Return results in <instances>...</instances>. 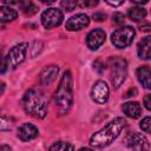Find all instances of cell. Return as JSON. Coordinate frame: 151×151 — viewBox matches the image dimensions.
Masks as SVG:
<instances>
[{"label":"cell","instance_id":"13","mask_svg":"<svg viewBox=\"0 0 151 151\" xmlns=\"http://www.w3.org/2000/svg\"><path fill=\"white\" fill-rule=\"evenodd\" d=\"M38 136V129L29 124V123H25L22 124L19 129H18V137L19 139H21L22 142H28L34 139Z\"/></svg>","mask_w":151,"mask_h":151},{"label":"cell","instance_id":"15","mask_svg":"<svg viewBox=\"0 0 151 151\" xmlns=\"http://www.w3.org/2000/svg\"><path fill=\"white\" fill-rule=\"evenodd\" d=\"M137 79L138 81L147 90H151V67L149 66H140L137 68Z\"/></svg>","mask_w":151,"mask_h":151},{"label":"cell","instance_id":"6","mask_svg":"<svg viewBox=\"0 0 151 151\" xmlns=\"http://www.w3.org/2000/svg\"><path fill=\"white\" fill-rule=\"evenodd\" d=\"M26 50H27V44L26 42H20L18 45H15L13 48H11L8 54H7V57H5L6 65L8 67L15 68L20 63L24 61L25 54H26Z\"/></svg>","mask_w":151,"mask_h":151},{"label":"cell","instance_id":"26","mask_svg":"<svg viewBox=\"0 0 151 151\" xmlns=\"http://www.w3.org/2000/svg\"><path fill=\"white\" fill-rule=\"evenodd\" d=\"M139 29H140L142 32H149V31L151 29V24H149V22H143V24L139 26Z\"/></svg>","mask_w":151,"mask_h":151},{"label":"cell","instance_id":"29","mask_svg":"<svg viewBox=\"0 0 151 151\" xmlns=\"http://www.w3.org/2000/svg\"><path fill=\"white\" fill-rule=\"evenodd\" d=\"M97 4H98V1H91V2H83L81 5L83 6H94Z\"/></svg>","mask_w":151,"mask_h":151},{"label":"cell","instance_id":"9","mask_svg":"<svg viewBox=\"0 0 151 151\" xmlns=\"http://www.w3.org/2000/svg\"><path fill=\"white\" fill-rule=\"evenodd\" d=\"M109 94H110L109 86L103 80H98L91 90V97L98 104H105L109 99Z\"/></svg>","mask_w":151,"mask_h":151},{"label":"cell","instance_id":"31","mask_svg":"<svg viewBox=\"0 0 151 151\" xmlns=\"http://www.w3.org/2000/svg\"><path fill=\"white\" fill-rule=\"evenodd\" d=\"M1 150H2V151H6V150H7V146H2Z\"/></svg>","mask_w":151,"mask_h":151},{"label":"cell","instance_id":"2","mask_svg":"<svg viewBox=\"0 0 151 151\" xmlns=\"http://www.w3.org/2000/svg\"><path fill=\"white\" fill-rule=\"evenodd\" d=\"M24 109L27 114L41 119L47 113V99L39 88H29L24 96Z\"/></svg>","mask_w":151,"mask_h":151},{"label":"cell","instance_id":"27","mask_svg":"<svg viewBox=\"0 0 151 151\" xmlns=\"http://www.w3.org/2000/svg\"><path fill=\"white\" fill-rule=\"evenodd\" d=\"M137 94V90L133 87V88H130L125 94H124V98H127V97H131V96H136Z\"/></svg>","mask_w":151,"mask_h":151},{"label":"cell","instance_id":"7","mask_svg":"<svg viewBox=\"0 0 151 151\" xmlns=\"http://www.w3.org/2000/svg\"><path fill=\"white\" fill-rule=\"evenodd\" d=\"M64 15L63 12L58 8H47L41 14V24L46 28H53L55 26H59L63 22Z\"/></svg>","mask_w":151,"mask_h":151},{"label":"cell","instance_id":"30","mask_svg":"<svg viewBox=\"0 0 151 151\" xmlns=\"http://www.w3.org/2000/svg\"><path fill=\"white\" fill-rule=\"evenodd\" d=\"M79 151H92L91 149H87V147H81Z\"/></svg>","mask_w":151,"mask_h":151},{"label":"cell","instance_id":"24","mask_svg":"<svg viewBox=\"0 0 151 151\" xmlns=\"http://www.w3.org/2000/svg\"><path fill=\"white\" fill-rule=\"evenodd\" d=\"M92 18H93V20H96V21H103V20H105L106 15H105L103 12H96V13H93Z\"/></svg>","mask_w":151,"mask_h":151},{"label":"cell","instance_id":"23","mask_svg":"<svg viewBox=\"0 0 151 151\" xmlns=\"http://www.w3.org/2000/svg\"><path fill=\"white\" fill-rule=\"evenodd\" d=\"M112 18H113V21L117 22V24H122L124 21V14L123 13H119V12H116Z\"/></svg>","mask_w":151,"mask_h":151},{"label":"cell","instance_id":"14","mask_svg":"<svg viewBox=\"0 0 151 151\" xmlns=\"http://www.w3.org/2000/svg\"><path fill=\"white\" fill-rule=\"evenodd\" d=\"M137 53L140 59L151 60V37H145L138 42Z\"/></svg>","mask_w":151,"mask_h":151},{"label":"cell","instance_id":"25","mask_svg":"<svg viewBox=\"0 0 151 151\" xmlns=\"http://www.w3.org/2000/svg\"><path fill=\"white\" fill-rule=\"evenodd\" d=\"M143 104H144V106H145L149 111H151V94H146V96L144 97Z\"/></svg>","mask_w":151,"mask_h":151},{"label":"cell","instance_id":"10","mask_svg":"<svg viewBox=\"0 0 151 151\" xmlns=\"http://www.w3.org/2000/svg\"><path fill=\"white\" fill-rule=\"evenodd\" d=\"M88 24H90V18L84 13H79L71 17L66 21V28L68 31H79L88 26Z\"/></svg>","mask_w":151,"mask_h":151},{"label":"cell","instance_id":"5","mask_svg":"<svg viewBox=\"0 0 151 151\" xmlns=\"http://www.w3.org/2000/svg\"><path fill=\"white\" fill-rule=\"evenodd\" d=\"M136 35L134 28L131 26H123L117 28L112 35H111V41L117 48H125L131 42L133 41V38Z\"/></svg>","mask_w":151,"mask_h":151},{"label":"cell","instance_id":"28","mask_svg":"<svg viewBox=\"0 0 151 151\" xmlns=\"http://www.w3.org/2000/svg\"><path fill=\"white\" fill-rule=\"evenodd\" d=\"M109 5H111V6H119V5H122V4H124V1H106Z\"/></svg>","mask_w":151,"mask_h":151},{"label":"cell","instance_id":"8","mask_svg":"<svg viewBox=\"0 0 151 151\" xmlns=\"http://www.w3.org/2000/svg\"><path fill=\"white\" fill-rule=\"evenodd\" d=\"M126 144L132 151H149L150 150V144L146 137L139 132L131 133L126 139Z\"/></svg>","mask_w":151,"mask_h":151},{"label":"cell","instance_id":"17","mask_svg":"<svg viewBox=\"0 0 151 151\" xmlns=\"http://www.w3.org/2000/svg\"><path fill=\"white\" fill-rule=\"evenodd\" d=\"M18 13L15 9H13L12 7H7V6H1L0 7V20L1 22H8L12 21L17 18Z\"/></svg>","mask_w":151,"mask_h":151},{"label":"cell","instance_id":"3","mask_svg":"<svg viewBox=\"0 0 151 151\" xmlns=\"http://www.w3.org/2000/svg\"><path fill=\"white\" fill-rule=\"evenodd\" d=\"M72 76L70 71H65L64 76L60 79V83L57 87L54 94L55 106L60 110L61 113H66L73 101V93H72Z\"/></svg>","mask_w":151,"mask_h":151},{"label":"cell","instance_id":"16","mask_svg":"<svg viewBox=\"0 0 151 151\" xmlns=\"http://www.w3.org/2000/svg\"><path fill=\"white\" fill-rule=\"evenodd\" d=\"M122 109H123V112L127 117L133 118V119L138 118L142 114V107L138 101H127V103L123 104Z\"/></svg>","mask_w":151,"mask_h":151},{"label":"cell","instance_id":"12","mask_svg":"<svg viewBox=\"0 0 151 151\" xmlns=\"http://www.w3.org/2000/svg\"><path fill=\"white\" fill-rule=\"evenodd\" d=\"M58 73H59V67L58 66H55V65L46 66L41 71V73L39 74V81H40V84L41 85H46V86L50 85V84H52L55 80Z\"/></svg>","mask_w":151,"mask_h":151},{"label":"cell","instance_id":"21","mask_svg":"<svg viewBox=\"0 0 151 151\" xmlns=\"http://www.w3.org/2000/svg\"><path fill=\"white\" fill-rule=\"evenodd\" d=\"M140 129L147 133H151V117H145L140 122Z\"/></svg>","mask_w":151,"mask_h":151},{"label":"cell","instance_id":"22","mask_svg":"<svg viewBox=\"0 0 151 151\" xmlns=\"http://www.w3.org/2000/svg\"><path fill=\"white\" fill-rule=\"evenodd\" d=\"M77 5H78V2H77V1H74V0H66V1H61V7H64V8H65V9H67V11H72Z\"/></svg>","mask_w":151,"mask_h":151},{"label":"cell","instance_id":"4","mask_svg":"<svg viewBox=\"0 0 151 151\" xmlns=\"http://www.w3.org/2000/svg\"><path fill=\"white\" fill-rule=\"evenodd\" d=\"M110 72H111V81L114 88H118L125 80L127 74V65L126 61L122 58L113 57L109 60Z\"/></svg>","mask_w":151,"mask_h":151},{"label":"cell","instance_id":"11","mask_svg":"<svg viewBox=\"0 0 151 151\" xmlns=\"http://www.w3.org/2000/svg\"><path fill=\"white\" fill-rule=\"evenodd\" d=\"M105 32L101 29V28H96V29H92L87 37H86V44H87V47L90 50H97L99 46L103 45V42L105 41Z\"/></svg>","mask_w":151,"mask_h":151},{"label":"cell","instance_id":"20","mask_svg":"<svg viewBox=\"0 0 151 151\" xmlns=\"http://www.w3.org/2000/svg\"><path fill=\"white\" fill-rule=\"evenodd\" d=\"M19 5L21 6V9H22V12H24L26 15H32V14H34V13H37V12H38L37 6H35V5H33L31 1L20 2Z\"/></svg>","mask_w":151,"mask_h":151},{"label":"cell","instance_id":"1","mask_svg":"<svg viewBox=\"0 0 151 151\" xmlns=\"http://www.w3.org/2000/svg\"><path fill=\"white\" fill-rule=\"evenodd\" d=\"M125 125V119L122 117H118L113 120H111L105 127L96 132L91 139L90 144L93 147H104L110 145L122 132L123 127Z\"/></svg>","mask_w":151,"mask_h":151},{"label":"cell","instance_id":"18","mask_svg":"<svg viewBox=\"0 0 151 151\" xmlns=\"http://www.w3.org/2000/svg\"><path fill=\"white\" fill-rule=\"evenodd\" d=\"M127 15L133 21H140L146 17V11L143 7H131L127 12Z\"/></svg>","mask_w":151,"mask_h":151},{"label":"cell","instance_id":"19","mask_svg":"<svg viewBox=\"0 0 151 151\" xmlns=\"http://www.w3.org/2000/svg\"><path fill=\"white\" fill-rule=\"evenodd\" d=\"M50 151H74L73 145L67 142H57L51 147Z\"/></svg>","mask_w":151,"mask_h":151}]
</instances>
